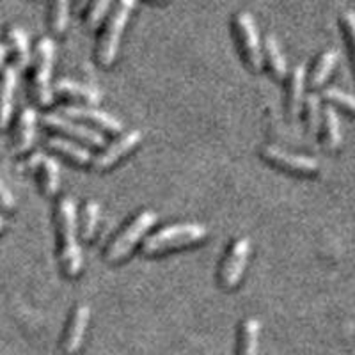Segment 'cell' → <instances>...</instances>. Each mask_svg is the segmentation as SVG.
Returning <instances> with one entry per match:
<instances>
[{
	"label": "cell",
	"instance_id": "cell-7",
	"mask_svg": "<svg viewBox=\"0 0 355 355\" xmlns=\"http://www.w3.org/2000/svg\"><path fill=\"white\" fill-rule=\"evenodd\" d=\"M250 254V240L247 236H239L230 247L222 259L220 270H218V281L226 290H231L240 283L243 272H245L247 261Z\"/></svg>",
	"mask_w": 355,
	"mask_h": 355
},
{
	"label": "cell",
	"instance_id": "cell-26",
	"mask_svg": "<svg viewBox=\"0 0 355 355\" xmlns=\"http://www.w3.org/2000/svg\"><path fill=\"white\" fill-rule=\"evenodd\" d=\"M98 222H100V205L96 201H87L82 210V236L85 240L93 239L96 231Z\"/></svg>",
	"mask_w": 355,
	"mask_h": 355
},
{
	"label": "cell",
	"instance_id": "cell-19",
	"mask_svg": "<svg viewBox=\"0 0 355 355\" xmlns=\"http://www.w3.org/2000/svg\"><path fill=\"white\" fill-rule=\"evenodd\" d=\"M46 146H49L50 150L55 151V153L62 155L66 157L68 160L75 162L78 166H87V164H93L94 157L91 155V151L84 146L77 144L75 141L71 139H66V137H49L46 139Z\"/></svg>",
	"mask_w": 355,
	"mask_h": 355
},
{
	"label": "cell",
	"instance_id": "cell-30",
	"mask_svg": "<svg viewBox=\"0 0 355 355\" xmlns=\"http://www.w3.org/2000/svg\"><path fill=\"white\" fill-rule=\"evenodd\" d=\"M0 208H4V210L15 208V196L11 194V190L4 185L2 180H0Z\"/></svg>",
	"mask_w": 355,
	"mask_h": 355
},
{
	"label": "cell",
	"instance_id": "cell-3",
	"mask_svg": "<svg viewBox=\"0 0 355 355\" xmlns=\"http://www.w3.org/2000/svg\"><path fill=\"white\" fill-rule=\"evenodd\" d=\"M208 230L205 224L199 222H180V224H171V226L162 227L155 231L142 242V252L148 256L160 254L171 249H180V247L192 245L206 239Z\"/></svg>",
	"mask_w": 355,
	"mask_h": 355
},
{
	"label": "cell",
	"instance_id": "cell-9",
	"mask_svg": "<svg viewBox=\"0 0 355 355\" xmlns=\"http://www.w3.org/2000/svg\"><path fill=\"white\" fill-rule=\"evenodd\" d=\"M24 167L28 171H34L37 178V185L44 196H55L61 183V173H59V164L52 157H46L41 151L28 155L24 162Z\"/></svg>",
	"mask_w": 355,
	"mask_h": 355
},
{
	"label": "cell",
	"instance_id": "cell-24",
	"mask_svg": "<svg viewBox=\"0 0 355 355\" xmlns=\"http://www.w3.org/2000/svg\"><path fill=\"white\" fill-rule=\"evenodd\" d=\"M69 21V4L68 2H53L49 9V25L53 34H62Z\"/></svg>",
	"mask_w": 355,
	"mask_h": 355
},
{
	"label": "cell",
	"instance_id": "cell-6",
	"mask_svg": "<svg viewBox=\"0 0 355 355\" xmlns=\"http://www.w3.org/2000/svg\"><path fill=\"white\" fill-rule=\"evenodd\" d=\"M233 27L243 61L249 64L250 69L259 71L263 66L265 53H263L261 40H259L258 27H256L254 18H252V15H250L249 11L234 12Z\"/></svg>",
	"mask_w": 355,
	"mask_h": 355
},
{
	"label": "cell",
	"instance_id": "cell-10",
	"mask_svg": "<svg viewBox=\"0 0 355 355\" xmlns=\"http://www.w3.org/2000/svg\"><path fill=\"white\" fill-rule=\"evenodd\" d=\"M41 121H43V125L46 126V128L66 133L68 137L77 139V141L85 142V144L103 146V142H105L103 135L98 133L96 130L89 128V126L85 125H80V123H75L73 119H69V117L62 116V114H57V112L44 114Z\"/></svg>",
	"mask_w": 355,
	"mask_h": 355
},
{
	"label": "cell",
	"instance_id": "cell-17",
	"mask_svg": "<svg viewBox=\"0 0 355 355\" xmlns=\"http://www.w3.org/2000/svg\"><path fill=\"white\" fill-rule=\"evenodd\" d=\"M304 87H306V66L297 64L291 69L286 82V112L290 119H295L302 109Z\"/></svg>",
	"mask_w": 355,
	"mask_h": 355
},
{
	"label": "cell",
	"instance_id": "cell-25",
	"mask_svg": "<svg viewBox=\"0 0 355 355\" xmlns=\"http://www.w3.org/2000/svg\"><path fill=\"white\" fill-rule=\"evenodd\" d=\"M304 119H306L307 132H318L320 119H322V107H320V96L316 93H309L304 100Z\"/></svg>",
	"mask_w": 355,
	"mask_h": 355
},
{
	"label": "cell",
	"instance_id": "cell-2",
	"mask_svg": "<svg viewBox=\"0 0 355 355\" xmlns=\"http://www.w3.org/2000/svg\"><path fill=\"white\" fill-rule=\"evenodd\" d=\"M55 57V43L50 36H41L34 46L31 61V94L37 105H50L53 100L52 68Z\"/></svg>",
	"mask_w": 355,
	"mask_h": 355
},
{
	"label": "cell",
	"instance_id": "cell-27",
	"mask_svg": "<svg viewBox=\"0 0 355 355\" xmlns=\"http://www.w3.org/2000/svg\"><path fill=\"white\" fill-rule=\"evenodd\" d=\"M110 9L109 0H96L93 4H89L84 12V21L89 28H94L103 21V17Z\"/></svg>",
	"mask_w": 355,
	"mask_h": 355
},
{
	"label": "cell",
	"instance_id": "cell-18",
	"mask_svg": "<svg viewBox=\"0 0 355 355\" xmlns=\"http://www.w3.org/2000/svg\"><path fill=\"white\" fill-rule=\"evenodd\" d=\"M53 94L64 98H73L80 100L87 105H98L101 101V91L94 85L80 84V82L69 80V78H61L53 84Z\"/></svg>",
	"mask_w": 355,
	"mask_h": 355
},
{
	"label": "cell",
	"instance_id": "cell-1",
	"mask_svg": "<svg viewBox=\"0 0 355 355\" xmlns=\"http://www.w3.org/2000/svg\"><path fill=\"white\" fill-rule=\"evenodd\" d=\"M77 222V201L71 196H62L55 205L57 258L62 272L68 277H77L84 265L80 243H78Z\"/></svg>",
	"mask_w": 355,
	"mask_h": 355
},
{
	"label": "cell",
	"instance_id": "cell-31",
	"mask_svg": "<svg viewBox=\"0 0 355 355\" xmlns=\"http://www.w3.org/2000/svg\"><path fill=\"white\" fill-rule=\"evenodd\" d=\"M8 55H9L8 46H6L4 40H0V71H2V69L8 66V64H6V59H8Z\"/></svg>",
	"mask_w": 355,
	"mask_h": 355
},
{
	"label": "cell",
	"instance_id": "cell-28",
	"mask_svg": "<svg viewBox=\"0 0 355 355\" xmlns=\"http://www.w3.org/2000/svg\"><path fill=\"white\" fill-rule=\"evenodd\" d=\"M323 96L327 98L329 101H334V103H338V105L345 107V109L355 114V94L347 93V91L339 87H327L323 91Z\"/></svg>",
	"mask_w": 355,
	"mask_h": 355
},
{
	"label": "cell",
	"instance_id": "cell-12",
	"mask_svg": "<svg viewBox=\"0 0 355 355\" xmlns=\"http://www.w3.org/2000/svg\"><path fill=\"white\" fill-rule=\"evenodd\" d=\"M141 141L142 132H139V130H130V132L123 133L121 137H117L116 141L110 142L105 150L94 157L93 167L98 171L109 169V167H112L116 162L121 160L125 155H128L130 151L135 150V148L141 144Z\"/></svg>",
	"mask_w": 355,
	"mask_h": 355
},
{
	"label": "cell",
	"instance_id": "cell-8",
	"mask_svg": "<svg viewBox=\"0 0 355 355\" xmlns=\"http://www.w3.org/2000/svg\"><path fill=\"white\" fill-rule=\"evenodd\" d=\"M263 158L270 162L272 166L281 167L284 171L297 174H313L320 169L318 160L307 157V155L291 153V151L277 148V146H263Z\"/></svg>",
	"mask_w": 355,
	"mask_h": 355
},
{
	"label": "cell",
	"instance_id": "cell-20",
	"mask_svg": "<svg viewBox=\"0 0 355 355\" xmlns=\"http://www.w3.org/2000/svg\"><path fill=\"white\" fill-rule=\"evenodd\" d=\"M263 53H265V59L268 62V68H270L272 75L279 80L288 77V62L286 57H284L283 49L279 44V40L272 33H268L263 41Z\"/></svg>",
	"mask_w": 355,
	"mask_h": 355
},
{
	"label": "cell",
	"instance_id": "cell-22",
	"mask_svg": "<svg viewBox=\"0 0 355 355\" xmlns=\"http://www.w3.org/2000/svg\"><path fill=\"white\" fill-rule=\"evenodd\" d=\"M338 59H339V52L336 49H327L323 50L320 53V57L316 59L315 66H313V71H311V77H309V84L313 87H320L323 82L327 80L329 75L332 73L334 66L338 64Z\"/></svg>",
	"mask_w": 355,
	"mask_h": 355
},
{
	"label": "cell",
	"instance_id": "cell-29",
	"mask_svg": "<svg viewBox=\"0 0 355 355\" xmlns=\"http://www.w3.org/2000/svg\"><path fill=\"white\" fill-rule=\"evenodd\" d=\"M341 24H343L345 36L348 40V46H350L352 57H354V64H355V11L348 9L341 15Z\"/></svg>",
	"mask_w": 355,
	"mask_h": 355
},
{
	"label": "cell",
	"instance_id": "cell-16",
	"mask_svg": "<svg viewBox=\"0 0 355 355\" xmlns=\"http://www.w3.org/2000/svg\"><path fill=\"white\" fill-rule=\"evenodd\" d=\"M17 66L8 64L0 71V130L9 125L12 114V98L17 89Z\"/></svg>",
	"mask_w": 355,
	"mask_h": 355
},
{
	"label": "cell",
	"instance_id": "cell-4",
	"mask_svg": "<svg viewBox=\"0 0 355 355\" xmlns=\"http://www.w3.org/2000/svg\"><path fill=\"white\" fill-rule=\"evenodd\" d=\"M135 9L133 0H121L114 6V11L110 12L105 21V27L98 37L96 57L101 66H110L116 61L117 52H119V43L125 33V27L130 20V15Z\"/></svg>",
	"mask_w": 355,
	"mask_h": 355
},
{
	"label": "cell",
	"instance_id": "cell-5",
	"mask_svg": "<svg viewBox=\"0 0 355 355\" xmlns=\"http://www.w3.org/2000/svg\"><path fill=\"white\" fill-rule=\"evenodd\" d=\"M157 211L150 210V208L139 211V214L135 215V217H133L116 236H114L112 242L109 243V247H107L105 250L107 261H123V259L132 252L133 247L137 245L139 240L150 231V227L157 222Z\"/></svg>",
	"mask_w": 355,
	"mask_h": 355
},
{
	"label": "cell",
	"instance_id": "cell-21",
	"mask_svg": "<svg viewBox=\"0 0 355 355\" xmlns=\"http://www.w3.org/2000/svg\"><path fill=\"white\" fill-rule=\"evenodd\" d=\"M259 334H261V322L258 318H245L240 323L239 334V355H258L259 354Z\"/></svg>",
	"mask_w": 355,
	"mask_h": 355
},
{
	"label": "cell",
	"instance_id": "cell-14",
	"mask_svg": "<svg viewBox=\"0 0 355 355\" xmlns=\"http://www.w3.org/2000/svg\"><path fill=\"white\" fill-rule=\"evenodd\" d=\"M36 123H37V112L34 107L27 105L20 110L18 114L15 126H12V151L15 153H25L31 150V146L34 142V135H36Z\"/></svg>",
	"mask_w": 355,
	"mask_h": 355
},
{
	"label": "cell",
	"instance_id": "cell-11",
	"mask_svg": "<svg viewBox=\"0 0 355 355\" xmlns=\"http://www.w3.org/2000/svg\"><path fill=\"white\" fill-rule=\"evenodd\" d=\"M59 114L69 117V119H80V121L91 123L96 128L109 133L123 132V123L105 110H98L89 105H62Z\"/></svg>",
	"mask_w": 355,
	"mask_h": 355
},
{
	"label": "cell",
	"instance_id": "cell-13",
	"mask_svg": "<svg viewBox=\"0 0 355 355\" xmlns=\"http://www.w3.org/2000/svg\"><path fill=\"white\" fill-rule=\"evenodd\" d=\"M89 320H91V307L87 304H77L73 307L71 316L66 323L64 336H62V350L68 355L75 354L84 341L85 331H87Z\"/></svg>",
	"mask_w": 355,
	"mask_h": 355
},
{
	"label": "cell",
	"instance_id": "cell-15",
	"mask_svg": "<svg viewBox=\"0 0 355 355\" xmlns=\"http://www.w3.org/2000/svg\"><path fill=\"white\" fill-rule=\"evenodd\" d=\"M4 43L8 46V52L12 59V64L18 69H24L31 64L33 55H31V46H28V37L24 28L17 24H11L4 31Z\"/></svg>",
	"mask_w": 355,
	"mask_h": 355
},
{
	"label": "cell",
	"instance_id": "cell-23",
	"mask_svg": "<svg viewBox=\"0 0 355 355\" xmlns=\"http://www.w3.org/2000/svg\"><path fill=\"white\" fill-rule=\"evenodd\" d=\"M323 142L327 148L336 150L341 144V126H339L338 112L332 105L323 109Z\"/></svg>",
	"mask_w": 355,
	"mask_h": 355
},
{
	"label": "cell",
	"instance_id": "cell-32",
	"mask_svg": "<svg viewBox=\"0 0 355 355\" xmlns=\"http://www.w3.org/2000/svg\"><path fill=\"white\" fill-rule=\"evenodd\" d=\"M4 230H6V222H4V218L0 217V234L4 233Z\"/></svg>",
	"mask_w": 355,
	"mask_h": 355
}]
</instances>
